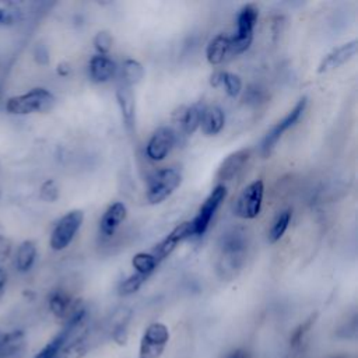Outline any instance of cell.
<instances>
[{"label":"cell","mask_w":358,"mask_h":358,"mask_svg":"<svg viewBox=\"0 0 358 358\" xmlns=\"http://www.w3.org/2000/svg\"><path fill=\"white\" fill-rule=\"evenodd\" d=\"M182 182V173L178 168L165 166L152 172L147 180L145 197L150 204H158L168 199Z\"/></svg>","instance_id":"3957f363"},{"label":"cell","mask_w":358,"mask_h":358,"mask_svg":"<svg viewBox=\"0 0 358 358\" xmlns=\"http://www.w3.org/2000/svg\"><path fill=\"white\" fill-rule=\"evenodd\" d=\"M56 73H57L60 77H66V76L70 73V66H69L66 62H62V63L57 64Z\"/></svg>","instance_id":"836d02e7"},{"label":"cell","mask_w":358,"mask_h":358,"mask_svg":"<svg viewBox=\"0 0 358 358\" xmlns=\"http://www.w3.org/2000/svg\"><path fill=\"white\" fill-rule=\"evenodd\" d=\"M231 55V35L228 34H218L210 42L206 48V59L211 66H218L227 60V57Z\"/></svg>","instance_id":"ac0fdd59"},{"label":"cell","mask_w":358,"mask_h":358,"mask_svg":"<svg viewBox=\"0 0 358 358\" xmlns=\"http://www.w3.org/2000/svg\"><path fill=\"white\" fill-rule=\"evenodd\" d=\"M259 20V8L249 3L239 8L236 14V31L231 35V55L236 56L246 52L253 42L255 27Z\"/></svg>","instance_id":"7a4b0ae2"},{"label":"cell","mask_w":358,"mask_h":358,"mask_svg":"<svg viewBox=\"0 0 358 358\" xmlns=\"http://www.w3.org/2000/svg\"><path fill=\"white\" fill-rule=\"evenodd\" d=\"M169 329L165 323H150L141 334L137 358H161L169 343Z\"/></svg>","instance_id":"52a82bcc"},{"label":"cell","mask_w":358,"mask_h":358,"mask_svg":"<svg viewBox=\"0 0 358 358\" xmlns=\"http://www.w3.org/2000/svg\"><path fill=\"white\" fill-rule=\"evenodd\" d=\"M291 220H292V210L291 208H284L275 215V218H274V221L270 227V231H268V242L270 243H275L284 236L285 231L289 227Z\"/></svg>","instance_id":"cb8c5ba5"},{"label":"cell","mask_w":358,"mask_h":358,"mask_svg":"<svg viewBox=\"0 0 358 358\" xmlns=\"http://www.w3.org/2000/svg\"><path fill=\"white\" fill-rule=\"evenodd\" d=\"M10 280V271L6 266H0V298L4 295Z\"/></svg>","instance_id":"d6a6232c"},{"label":"cell","mask_w":358,"mask_h":358,"mask_svg":"<svg viewBox=\"0 0 358 358\" xmlns=\"http://www.w3.org/2000/svg\"><path fill=\"white\" fill-rule=\"evenodd\" d=\"M36 260H38L36 242L32 239H24L14 246L10 264L17 274L25 275L32 271V268L36 264Z\"/></svg>","instance_id":"8fae6325"},{"label":"cell","mask_w":358,"mask_h":358,"mask_svg":"<svg viewBox=\"0 0 358 358\" xmlns=\"http://www.w3.org/2000/svg\"><path fill=\"white\" fill-rule=\"evenodd\" d=\"M1 199H3V187L0 186V201H1Z\"/></svg>","instance_id":"d590c367"},{"label":"cell","mask_w":358,"mask_h":358,"mask_svg":"<svg viewBox=\"0 0 358 358\" xmlns=\"http://www.w3.org/2000/svg\"><path fill=\"white\" fill-rule=\"evenodd\" d=\"M243 248H245V242H243V238L241 236V234L231 232V234L225 235L222 249L227 253H239Z\"/></svg>","instance_id":"4dcf8cb0"},{"label":"cell","mask_w":358,"mask_h":358,"mask_svg":"<svg viewBox=\"0 0 358 358\" xmlns=\"http://www.w3.org/2000/svg\"><path fill=\"white\" fill-rule=\"evenodd\" d=\"M131 266L136 273L148 278L157 270L159 262L151 252H138L131 257Z\"/></svg>","instance_id":"d4e9b609"},{"label":"cell","mask_w":358,"mask_h":358,"mask_svg":"<svg viewBox=\"0 0 358 358\" xmlns=\"http://www.w3.org/2000/svg\"><path fill=\"white\" fill-rule=\"evenodd\" d=\"M56 105L55 94L46 87H32L24 92L8 95L3 101V110L10 116H29L46 113Z\"/></svg>","instance_id":"6da1fadb"},{"label":"cell","mask_w":358,"mask_h":358,"mask_svg":"<svg viewBox=\"0 0 358 358\" xmlns=\"http://www.w3.org/2000/svg\"><path fill=\"white\" fill-rule=\"evenodd\" d=\"M201 112H203V106L196 103L190 106H182L179 112L175 113V120L179 123L180 131L183 134L192 136L200 127Z\"/></svg>","instance_id":"ffe728a7"},{"label":"cell","mask_w":358,"mask_h":358,"mask_svg":"<svg viewBox=\"0 0 358 358\" xmlns=\"http://www.w3.org/2000/svg\"><path fill=\"white\" fill-rule=\"evenodd\" d=\"M306 103H308L306 98L302 96L294 105V108L264 134V137H263V140L260 143V154L263 157H268L271 154V151L274 150V147L277 145V143L284 136V133L287 130H289L301 119V116L303 115V112L306 109Z\"/></svg>","instance_id":"ba28073f"},{"label":"cell","mask_w":358,"mask_h":358,"mask_svg":"<svg viewBox=\"0 0 358 358\" xmlns=\"http://www.w3.org/2000/svg\"><path fill=\"white\" fill-rule=\"evenodd\" d=\"M25 343L22 330H13L0 337V358H11L17 355Z\"/></svg>","instance_id":"7402d4cb"},{"label":"cell","mask_w":358,"mask_h":358,"mask_svg":"<svg viewBox=\"0 0 358 358\" xmlns=\"http://www.w3.org/2000/svg\"><path fill=\"white\" fill-rule=\"evenodd\" d=\"M264 197V182L256 179L246 185L234 203V214L242 220H253L262 211Z\"/></svg>","instance_id":"8992f818"},{"label":"cell","mask_w":358,"mask_h":358,"mask_svg":"<svg viewBox=\"0 0 358 358\" xmlns=\"http://www.w3.org/2000/svg\"><path fill=\"white\" fill-rule=\"evenodd\" d=\"M38 196L45 203H55L59 199V196H60V190H59L57 182L55 179H52V178L45 179L39 185Z\"/></svg>","instance_id":"83f0119b"},{"label":"cell","mask_w":358,"mask_h":358,"mask_svg":"<svg viewBox=\"0 0 358 358\" xmlns=\"http://www.w3.org/2000/svg\"><path fill=\"white\" fill-rule=\"evenodd\" d=\"M32 57L35 63L45 66L49 63V50L43 43H36V46L32 50Z\"/></svg>","instance_id":"1f68e13d"},{"label":"cell","mask_w":358,"mask_h":358,"mask_svg":"<svg viewBox=\"0 0 358 358\" xmlns=\"http://www.w3.org/2000/svg\"><path fill=\"white\" fill-rule=\"evenodd\" d=\"M147 281V277L138 274V273H133L130 274L129 277H126L117 287V292L119 295H123V296H127V295H131L134 292H137L141 285Z\"/></svg>","instance_id":"484cf974"},{"label":"cell","mask_w":358,"mask_h":358,"mask_svg":"<svg viewBox=\"0 0 358 358\" xmlns=\"http://www.w3.org/2000/svg\"><path fill=\"white\" fill-rule=\"evenodd\" d=\"M250 157H252V150L246 148V147L228 154L221 161V164L217 169L215 178H217L218 183L225 185V182H229V180L235 179L245 169Z\"/></svg>","instance_id":"30bf717a"},{"label":"cell","mask_w":358,"mask_h":358,"mask_svg":"<svg viewBox=\"0 0 358 358\" xmlns=\"http://www.w3.org/2000/svg\"><path fill=\"white\" fill-rule=\"evenodd\" d=\"M192 236V228H190V221H183L178 224L159 243L155 245L152 249V255L155 259L161 263L164 259H166L185 239Z\"/></svg>","instance_id":"7c38bea8"},{"label":"cell","mask_w":358,"mask_h":358,"mask_svg":"<svg viewBox=\"0 0 358 358\" xmlns=\"http://www.w3.org/2000/svg\"><path fill=\"white\" fill-rule=\"evenodd\" d=\"M57 358H63V357H57Z\"/></svg>","instance_id":"74e56055"},{"label":"cell","mask_w":358,"mask_h":358,"mask_svg":"<svg viewBox=\"0 0 358 358\" xmlns=\"http://www.w3.org/2000/svg\"><path fill=\"white\" fill-rule=\"evenodd\" d=\"M225 126V113L218 105L203 106L200 129L206 136H217Z\"/></svg>","instance_id":"d6986e66"},{"label":"cell","mask_w":358,"mask_h":358,"mask_svg":"<svg viewBox=\"0 0 358 358\" xmlns=\"http://www.w3.org/2000/svg\"><path fill=\"white\" fill-rule=\"evenodd\" d=\"M227 194H228V189L225 185L217 183L213 187V190L208 193V196L204 199V201L199 207L194 218L190 221L192 236L200 238L207 232L211 224V220L214 218L215 213L227 199Z\"/></svg>","instance_id":"5b68a950"},{"label":"cell","mask_w":358,"mask_h":358,"mask_svg":"<svg viewBox=\"0 0 358 358\" xmlns=\"http://www.w3.org/2000/svg\"><path fill=\"white\" fill-rule=\"evenodd\" d=\"M112 42H113V38L108 31H99L92 41L98 55H108L112 48Z\"/></svg>","instance_id":"f1b7e54d"},{"label":"cell","mask_w":358,"mask_h":358,"mask_svg":"<svg viewBox=\"0 0 358 358\" xmlns=\"http://www.w3.org/2000/svg\"><path fill=\"white\" fill-rule=\"evenodd\" d=\"M227 358H249L248 354L242 350H236V351H232Z\"/></svg>","instance_id":"e575fe53"},{"label":"cell","mask_w":358,"mask_h":358,"mask_svg":"<svg viewBox=\"0 0 358 358\" xmlns=\"http://www.w3.org/2000/svg\"><path fill=\"white\" fill-rule=\"evenodd\" d=\"M14 246L15 245L13 239L8 235L0 232V266H6L7 263H10Z\"/></svg>","instance_id":"f546056e"},{"label":"cell","mask_w":358,"mask_h":358,"mask_svg":"<svg viewBox=\"0 0 358 358\" xmlns=\"http://www.w3.org/2000/svg\"><path fill=\"white\" fill-rule=\"evenodd\" d=\"M0 70H1V60H0Z\"/></svg>","instance_id":"8d00e7d4"},{"label":"cell","mask_w":358,"mask_h":358,"mask_svg":"<svg viewBox=\"0 0 358 358\" xmlns=\"http://www.w3.org/2000/svg\"><path fill=\"white\" fill-rule=\"evenodd\" d=\"M46 303H48L49 312L55 317L64 320L73 310L76 301L71 298V295L67 291H64L62 288H55L49 292Z\"/></svg>","instance_id":"e0dca14e"},{"label":"cell","mask_w":358,"mask_h":358,"mask_svg":"<svg viewBox=\"0 0 358 358\" xmlns=\"http://www.w3.org/2000/svg\"><path fill=\"white\" fill-rule=\"evenodd\" d=\"M221 85H224L227 95L231 98H236L242 92V80L238 74L221 70Z\"/></svg>","instance_id":"4316f807"},{"label":"cell","mask_w":358,"mask_h":358,"mask_svg":"<svg viewBox=\"0 0 358 358\" xmlns=\"http://www.w3.org/2000/svg\"><path fill=\"white\" fill-rule=\"evenodd\" d=\"M115 96L126 129L133 130L136 124V98L133 88L120 84L115 91Z\"/></svg>","instance_id":"2e32d148"},{"label":"cell","mask_w":358,"mask_h":358,"mask_svg":"<svg viewBox=\"0 0 358 358\" xmlns=\"http://www.w3.org/2000/svg\"><path fill=\"white\" fill-rule=\"evenodd\" d=\"M127 215V208L122 201H115L108 206L99 220V234L103 238H112Z\"/></svg>","instance_id":"9a60e30c"},{"label":"cell","mask_w":358,"mask_h":358,"mask_svg":"<svg viewBox=\"0 0 358 358\" xmlns=\"http://www.w3.org/2000/svg\"><path fill=\"white\" fill-rule=\"evenodd\" d=\"M84 222V213L81 210H70L63 214L52 227L49 235V246L53 252L67 249L74 241L77 232Z\"/></svg>","instance_id":"277c9868"},{"label":"cell","mask_w":358,"mask_h":358,"mask_svg":"<svg viewBox=\"0 0 358 358\" xmlns=\"http://www.w3.org/2000/svg\"><path fill=\"white\" fill-rule=\"evenodd\" d=\"M178 143V133L168 126L158 127L145 144V157L152 162H159L168 157Z\"/></svg>","instance_id":"9c48e42d"},{"label":"cell","mask_w":358,"mask_h":358,"mask_svg":"<svg viewBox=\"0 0 358 358\" xmlns=\"http://www.w3.org/2000/svg\"><path fill=\"white\" fill-rule=\"evenodd\" d=\"M117 73V64L108 55H94L88 62V77L92 83L103 84Z\"/></svg>","instance_id":"5bb4252c"},{"label":"cell","mask_w":358,"mask_h":358,"mask_svg":"<svg viewBox=\"0 0 358 358\" xmlns=\"http://www.w3.org/2000/svg\"><path fill=\"white\" fill-rule=\"evenodd\" d=\"M358 52V42L357 39H352L350 42H345L334 49H331L319 63L317 66V73H329L334 69L341 67L347 62H350Z\"/></svg>","instance_id":"4fadbf2b"},{"label":"cell","mask_w":358,"mask_h":358,"mask_svg":"<svg viewBox=\"0 0 358 358\" xmlns=\"http://www.w3.org/2000/svg\"><path fill=\"white\" fill-rule=\"evenodd\" d=\"M144 76H145V70L138 60H134V59L123 60L120 67V80H122L120 84L133 88L134 85L141 83Z\"/></svg>","instance_id":"603a6c76"},{"label":"cell","mask_w":358,"mask_h":358,"mask_svg":"<svg viewBox=\"0 0 358 358\" xmlns=\"http://www.w3.org/2000/svg\"><path fill=\"white\" fill-rule=\"evenodd\" d=\"M25 18L22 7L15 1H0V31L18 28Z\"/></svg>","instance_id":"44dd1931"}]
</instances>
